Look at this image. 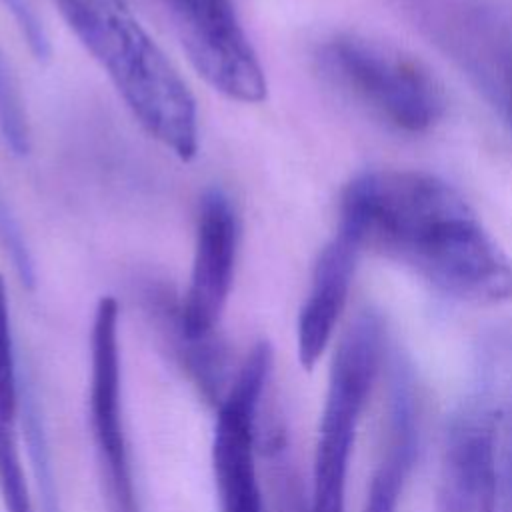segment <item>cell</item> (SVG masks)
Segmentation results:
<instances>
[{"instance_id":"ba28073f","label":"cell","mask_w":512,"mask_h":512,"mask_svg":"<svg viewBox=\"0 0 512 512\" xmlns=\"http://www.w3.org/2000/svg\"><path fill=\"white\" fill-rule=\"evenodd\" d=\"M180 42L202 78L238 102H262L266 78L230 0H164Z\"/></svg>"},{"instance_id":"5b68a950","label":"cell","mask_w":512,"mask_h":512,"mask_svg":"<svg viewBox=\"0 0 512 512\" xmlns=\"http://www.w3.org/2000/svg\"><path fill=\"white\" fill-rule=\"evenodd\" d=\"M236 246L238 220L230 198L210 188L198 204L194 262L184 300L174 304L164 288L148 292L150 310L170 336L198 340L214 334L230 294Z\"/></svg>"},{"instance_id":"e0dca14e","label":"cell","mask_w":512,"mask_h":512,"mask_svg":"<svg viewBox=\"0 0 512 512\" xmlns=\"http://www.w3.org/2000/svg\"><path fill=\"white\" fill-rule=\"evenodd\" d=\"M10 14L14 16L30 52L38 58V60H48L50 58V38L40 22V18L36 16L32 4L28 0H0Z\"/></svg>"},{"instance_id":"8fae6325","label":"cell","mask_w":512,"mask_h":512,"mask_svg":"<svg viewBox=\"0 0 512 512\" xmlns=\"http://www.w3.org/2000/svg\"><path fill=\"white\" fill-rule=\"evenodd\" d=\"M498 478L494 468L474 456H462L442 466L436 512H496Z\"/></svg>"},{"instance_id":"2e32d148","label":"cell","mask_w":512,"mask_h":512,"mask_svg":"<svg viewBox=\"0 0 512 512\" xmlns=\"http://www.w3.org/2000/svg\"><path fill=\"white\" fill-rule=\"evenodd\" d=\"M0 244L4 246L6 254L12 260V266L22 280L26 288H34L36 284V270H34V260L30 254V248L26 244L24 232L12 214L10 206L6 204V198L0 192Z\"/></svg>"},{"instance_id":"7c38bea8","label":"cell","mask_w":512,"mask_h":512,"mask_svg":"<svg viewBox=\"0 0 512 512\" xmlns=\"http://www.w3.org/2000/svg\"><path fill=\"white\" fill-rule=\"evenodd\" d=\"M26 446H28V458L30 466L36 478V488L40 494V508L42 512H62L58 490H56V478H54V466L50 456V444L48 434L44 428L42 410L38 404V396L34 390V384L28 382V378L22 374V406H20Z\"/></svg>"},{"instance_id":"9c48e42d","label":"cell","mask_w":512,"mask_h":512,"mask_svg":"<svg viewBox=\"0 0 512 512\" xmlns=\"http://www.w3.org/2000/svg\"><path fill=\"white\" fill-rule=\"evenodd\" d=\"M358 246L340 232L320 252L298 316V360L312 370L324 354L348 300Z\"/></svg>"},{"instance_id":"7a4b0ae2","label":"cell","mask_w":512,"mask_h":512,"mask_svg":"<svg viewBox=\"0 0 512 512\" xmlns=\"http://www.w3.org/2000/svg\"><path fill=\"white\" fill-rule=\"evenodd\" d=\"M140 126L180 160L198 150L194 98L124 0H52Z\"/></svg>"},{"instance_id":"8992f818","label":"cell","mask_w":512,"mask_h":512,"mask_svg":"<svg viewBox=\"0 0 512 512\" xmlns=\"http://www.w3.org/2000/svg\"><path fill=\"white\" fill-rule=\"evenodd\" d=\"M266 340L252 346L218 402L212 436V470L220 512H264L256 474L258 410L272 374Z\"/></svg>"},{"instance_id":"3957f363","label":"cell","mask_w":512,"mask_h":512,"mask_svg":"<svg viewBox=\"0 0 512 512\" xmlns=\"http://www.w3.org/2000/svg\"><path fill=\"white\" fill-rule=\"evenodd\" d=\"M384 342V322L372 308L360 310L338 340L318 428L312 512H344L346 508L348 462L362 410L380 370Z\"/></svg>"},{"instance_id":"6da1fadb","label":"cell","mask_w":512,"mask_h":512,"mask_svg":"<svg viewBox=\"0 0 512 512\" xmlns=\"http://www.w3.org/2000/svg\"><path fill=\"white\" fill-rule=\"evenodd\" d=\"M338 232L470 304L512 298V260L462 194L436 174L368 170L340 196Z\"/></svg>"},{"instance_id":"52a82bcc","label":"cell","mask_w":512,"mask_h":512,"mask_svg":"<svg viewBox=\"0 0 512 512\" xmlns=\"http://www.w3.org/2000/svg\"><path fill=\"white\" fill-rule=\"evenodd\" d=\"M90 426L108 512H140L122 420L118 302L100 298L90 338Z\"/></svg>"},{"instance_id":"30bf717a","label":"cell","mask_w":512,"mask_h":512,"mask_svg":"<svg viewBox=\"0 0 512 512\" xmlns=\"http://www.w3.org/2000/svg\"><path fill=\"white\" fill-rule=\"evenodd\" d=\"M418 426L412 378L408 368L396 360L390 390L388 442L372 474L364 512H396L404 482L416 458Z\"/></svg>"},{"instance_id":"5bb4252c","label":"cell","mask_w":512,"mask_h":512,"mask_svg":"<svg viewBox=\"0 0 512 512\" xmlns=\"http://www.w3.org/2000/svg\"><path fill=\"white\" fill-rule=\"evenodd\" d=\"M0 134L6 146L16 154L24 156L30 150V130L18 84L14 74L0 52Z\"/></svg>"},{"instance_id":"9a60e30c","label":"cell","mask_w":512,"mask_h":512,"mask_svg":"<svg viewBox=\"0 0 512 512\" xmlns=\"http://www.w3.org/2000/svg\"><path fill=\"white\" fill-rule=\"evenodd\" d=\"M474 86L512 130V42L496 56Z\"/></svg>"},{"instance_id":"4fadbf2b","label":"cell","mask_w":512,"mask_h":512,"mask_svg":"<svg viewBox=\"0 0 512 512\" xmlns=\"http://www.w3.org/2000/svg\"><path fill=\"white\" fill-rule=\"evenodd\" d=\"M18 416H0V498L6 512H34L18 442Z\"/></svg>"},{"instance_id":"277c9868","label":"cell","mask_w":512,"mask_h":512,"mask_svg":"<svg viewBox=\"0 0 512 512\" xmlns=\"http://www.w3.org/2000/svg\"><path fill=\"white\" fill-rule=\"evenodd\" d=\"M318 58L338 86L404 132H426L444 116L442 84L392 46L348 34L326 42Z\"/></svg>"}]
</instances>
